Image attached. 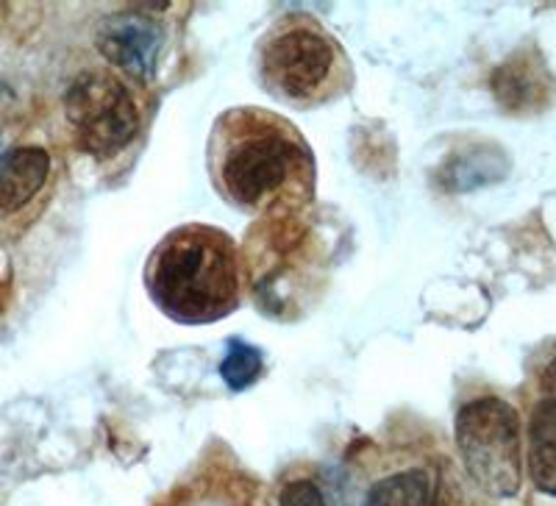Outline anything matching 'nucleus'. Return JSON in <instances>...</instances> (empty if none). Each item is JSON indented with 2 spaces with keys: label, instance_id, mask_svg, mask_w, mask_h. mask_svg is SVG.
<instances>
[{
  "label": "nucleus",
  "instance_id": "1",
  "mask_svg": "<svg viewBox=\"0 0 556 506\" xmlns=\"http://www.w3.org/2000/svg\"><path fill=\"white\" fill-rule=\"evenodd\" d=\"M146 279L159 309L181 324L220 320L240 298L235 245L206 226H184L165 237Z\"/></svg>",
  "mask_w": 556,
  "mask_h": 506
},
{
  "label": "nucleus",
  "instance_id": "2",
  "mask_svg": "<svg viewBox=\"0 0 556 506\" xmlns=\"http://www.w3.org/2000/svg\"><path fill=\"white\" fill-rule=\"evenodd\" d=\"M306 151L295 134L260 117H237V128L223 137L217 178L226 198L242 210L281 203L292 184L304 181Z\"/></svg>",
  "mask_w": 556,
  "mask_h": 506
},
{
  "label": "nucleus",
  "instance_id": "3",
  "mask_svg": "<svg viewBox=\"0 0 556 506\" xmlns=\"http://www.w3.org/2000/svg\"><path fill=\"white\" fill-rule=\"evenodd\" d=\"M456 445L476 488L490 498H515L523 481L520 418L504 399H476L456 415Z\"/></svg>",
  "mask_w": 556,
  "mask_h": 506
},
{
  "label": "nucleus",
  "instance_id": "4",
  "mask_svg": "<svg viewBox=\"0 0 556 506\" xmlns=\"http://www.w3.org/2000/svg\"><path fill=\"white\" fill-rule=\"evenodd\" d=\"M64 112L76 134V146L98 159L123 151L139 131L137 106L112 73H81L67 87Z\"/></svg>",
  "mask_w": 556,
  "mask_h": 506
},
{
  "label": "nucleus",
  "instance_id": "5",
  "mask_svg": "<svg viewBox=\"0 0 556 506\" xmlns=\"http://www.w3.org/2000/svg\"><path fill=\"white\" fill-rule=\"evenodd\" d=\"M334 45L312 28H290L265 45L262 76L276 96L287 101H309L334 73Z\"/></svg>",
  "mask_w": 556,
  "mask_h": 506
},
{
  "label": "nucleus",
  "instance_id": "6",
  "mask_svg": "<svg viewBox=\"0 0 556 506\" xmlns=\"http://www.w3.org/2000/svg\"><path fill=\"white\" fill-rule=\"evenodd\" d=\"M162 42H165V34L159 23L142 12L109 14L96 34L101 56L137 81L153 78Z\"/></svg>",
  "mask_w": 556,
  "mask_h": 506
},
{
  "label": "nucleus",
  "instance_id": "7",
  "mask_svg": "<svg viewBox=\"0 0 556 506\" xmlns=\"http://www.w3.org/2000/svg\"><path fill=\"white\" fill-rule=\"evenodd\" d=\"M495 101L506 112H538L551 98V78L538 53H518L493 73Z\"/></svg>",
  "mask_w": 556,
  "mask_h": 506
},
{
  "label": "nucleus",
  "instance_id": "8",
  "mask_svg": "<svg viewBox=\"0 0 556 506\" xmlns=\"http://www.w3.org/2000/svg\"><path fill=\"white\" fill-rule=\"evenodd\" d=\"M51 173V156L37 146H23L0 159V217L14 215L37 195Z\"/></svg>",
  "mask_w": 556,
  "mask_h": 506
},
{
  "label": "nucleus",
  "instance_id": "9",
  "mask_svg": "<svg viewBox=\"0 0 556 506\" xmlns=\"http://www.w3.org/2000/svg\"><path fill=\"white\" fill-rule=\"evenodd\" d=\"M529 476L540 493L556 498V401L543 399L529 420Z\"/></svg>",
  "mask_w": 556,
  "mask_h": 506
},
{
  "label": "nucleus",
  "instance_id": "10",
  "mask_svg": "<svg viewBox=\"0 0 556 506\" xmlns=\"http://www.w3.org/2000/svg\"><path fill=\"white\" fill-rule=\"evenodd\" d=\"M509 162L506 153L495 146H476L468 153L451 159L448 167L443 170V184L454 192H470L495 184L506 176Z\"/></svg>",
  "mask_w": 556,
  "mask_h": 506
},
{
  "label": "nucleus",
  "instance_id": "11",
  "mask_svg": "<svg viewBox=\"0 0 556 506\" xmlns=\"http://www.w3.org/2000/svg\"><path fill=\"white\" fill-rule=\"evenodd\" d=\"M431 476L426 470H404L376 481L362 506H429Z\"/></svg>",
  "mask_w": 556,
  "mask_h": 506
},
{
  "label": "nucleus",
  "instance_id": "12",
  "mask_svg": "<svg viewBox=\"0 0 556 506\" xmlns=\"http://www.w3.org/2000/svg\"><path fill=\"white\" fill-rule=\"evenodd\" d=\"M262 374V351L245 340H231L223 356L220 376L231 390H245Z\"/></svg>",
  "mask_w": 556,
  "mask_h": 506
},
{
  "label": "nucleus",
  "instance_id": "13",
  "mask_svg": "<svg viewBox=\"0 0 556 506\" xmlns=\"http://www.w3.org/2000/svg\"><path fill=\"white\" fill-rule=\"evenodd\" d=\"M281 506H326L320 488L312 484V481H292L287 484L285 493H281Z\"/></svg>",
  "mask_w": 556,
  "mask_h": 506
},
{
  "label": "nucleus",
  "instance_id": "14",
  "mask_svg": "<svg viewBox=\"0 0 556 506\" xmlns=\"http://www.w3.org/2000/svg\"><path fill=\"white\" fill-rule=\"evenodd\" d=\"M429 506H470L462 488L456 484L451 476H443V479L437 481V493H431V504Z\"/></svg>",
  "mask_w": 556,
  "mask_h": 506
},
{
  "label": "nucleus",
  "instance_id": "15",
  "mask_svg": "<svg viewBox=\"0 0 556 506\" xmlns=\"http://www.w3.org/2000/svg\"><path fill=\"white\" fill-rule=\"evenodd\" d=\"M543 390H545V395H548V399L556 401V362H551V367L545 370Z\"/></svg>",
  "mask_w": 556,
  "mask_h": 506
},
{
  "label": "nucleus",
  "instance_id": "16",
  "mask_svg": "<svg viewBox=\"0 0 556 506\" xmlns=\"http://www.w3.org/2000/svg\"><path fill=\"white\" fill-rule=\"evenodd\" d=\"M0 159H3V134H0Z\"/></svg>",
  "mask_w": 556,
  "mask_h": 506
}]
</instances>
